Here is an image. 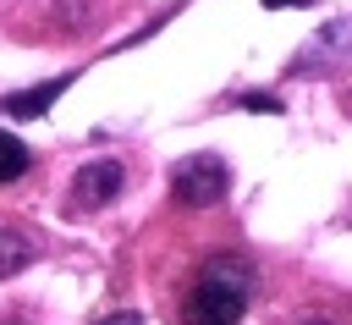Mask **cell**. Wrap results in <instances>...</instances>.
Here are the masks:
<instances>
[{"instance_id": "52a82bcc", "label": "cell", "mask_w": 352, "mask_h": 325, "mask_svg": "<svg viewBox=\"0 0 352 325\" xmlns=\"http://www.w3.org/2000/svg\"><path fill=\"white\" fill-rule=\"evenodd\" d=\"M242 105H248V110H270V116H275V110H280V99H275V94H248V99H242Z\"/></svg>"}, {"instance_id": "9c48e42d", "label": "cell", "mask_w": 352, "mask_h": 325, "mask_svg": "<svg viewBox=\"0 0 352 325\" xmlns=\"http://www.w3.org/2000/svg\"><path fill=\"white\" fill-rule=\"evenodd\" d=\"M302 325H341V319H330V314H319V319H302Z\"/></svg>"}, {"instance_id": "8992f818", "label": "cell", "mask_w": 352, "mask_h": 325, "mask_svg": "<svg viewBox=\"0 0 352 325\" xmlns=\"http://www.w3.org/2000/svg\"><path fill=\"white\" fill-rule=\"evenodd\" d=\"M16 176H28V149H22V138L0 132V182H16Z\"/></svg>"}, {"instance_id": "30bf717a", "label": "cell", "mask_w": 352, "mask_h": 325, "mask_svg": "<svg viewBox=\"0 0 352 325\" xmlns=\"http://www.w3.org/2000/svg\"><path fill=\"white\" fill-rule=\"evenodd\" d=\"M264 6H292V0H264Z\"/></svg>"}, {"instance_id": "ba28073f", "label": "cell", "mask_w": 352, "mask_h": 325, "mask_svg": "<svg viewBox=\"0 0 352 325\" xmlns=\"http://www.w3.org/2000/svg\"><path fill=\"white\" fill-rule=\"evenodd\" d=\"M99 325H143L138 314H110V319H99Z\"/></svg>"}, {"instance_id": "7a4b0ae2", "label": "cell", "mask_w": 352, "mask_h": 325, "mask_svg": "<svg viewBox=\"0 0 352 325\" xmlns=\"http://www.w3.org/2000/svg\"><path fill=\"white\" fill-rule=\"evenodd\" d=\"M226 187H231V171L220 154H187L170 165V198L182 209H209L226 198Z\"/></svg>"}, {"instance_id": "277c9868", "label": "cell", "mask_w": 352, "mask_h": 325, "mask_svg": "<svg viewBox=\"0 0 352 325\" xmlns=\"http://www.w3.org/2000/svg\"><path fill=\"white\" fill-rule=\"evenodd\" d=\"M66 83H72V77H55V83H38V88H22V94H6L0 105H6V116L28 121V116H44V110L66 94Z\"/></svg>"}, {"instance_id": "5b68a950", "label": "cell", "mask_w": 352, "mask_h": 325, "mask_svg": "<svg viewBox=\"0 0 352 325\" xmlns=\"http://www.w3.org/2000/svg\"><path fill=\"white\" fill-rule=\"evenodd\" d=\"M33 264V242L22 237V231H0V281H11L16 270H28Z\"/></svg>"}, {"instance_id": "6da1fadb", "label": "cell", "mask_w": 352, "mask_h": 325, "mask_svg": "<svg viewBox=\"0 0 352 325\" xmlns=\"http://www.w3.org/2000/svg\"><path fill=\"white\" fill-rule=\"evenodd\" d=\"M253 297V259L242 253H214L192 270L187 281V303H182V319L187 325H236L242 308Z\"/></svg>"}, {"instance_id": "3957f363", "label": "cell", "mask_w": 352, "mask_h": 325, "mask_svg": "<svg viewBox=\"0 0 352 325\" xmlns=\"http://www.w3.org/2000/svg\"><path fill=\"white\" fill-rule=\"evenodd\" d=\"M121 182H126V171L116 165V160H88L77 176H72V209L82 215V209H104L116 193H121Z\"/></svg>"}]
</instances>
